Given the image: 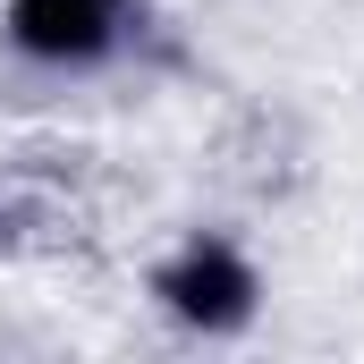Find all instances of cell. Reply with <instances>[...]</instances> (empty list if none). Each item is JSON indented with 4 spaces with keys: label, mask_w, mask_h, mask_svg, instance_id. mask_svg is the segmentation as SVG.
<instances>
[{
    "label": "cell",
    "mask_w": 364,
    "mask_h": 364,
    "mask_svg": "<svg viewBox=\"0 0 364 364\" xmlns=\"http://www.w3.org/2000/svg\"><path fill=\"white\" fill-rule=\"evenodd\" d=\"M153 296L178 314L186 331H246V322H255L263 279H255V263H246L229 237H186L178 255L161 263Z\"/></svg>",
    "instance_id": "6da1fadb"
},
{
    "label": "cell",
    "mask_w": 364,
    "mask_h": 364,
    "mask_svg": "<svg viewBox=\"0 0 364 364\" xmlns=\"http://www.w3.org/2000/svg\"><path fill=\"white\" fill-rule=\"evenodd\" d=\"M9 43L43 68H85L119 43V0H9Z\"/></svg>",
    "instance_id": "7a4b0ae2"
}]
</instances>
